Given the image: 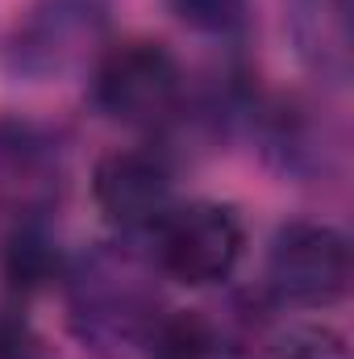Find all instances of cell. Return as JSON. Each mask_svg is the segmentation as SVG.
Listing matches in <instances>:
<instances>
[{
	"label": "cell",
	"mask_w": 354,
	"mask_h": 359,
	"mask_svg": "<svg viewBox=\"0 0 354 359\" xmlns=\"http://www.w3.org/2000/svg\"><path fill=\"white\" fill-rule=\"evenodd\" d=\"M146 347H150V359H204L213 343H208V330L200 318L176 313V318L155 322Z\"/></svg>",
	"instance_id": "9"
},
{
	"label": "cell",
	"mask_w": 354,
	"mask_h": 359,
	"mask_svg": "<svg viewBox=\"0 0 354 359\" xmlns=\"http://www.w3.org/2000/svg\"><path fill=\"white\" fill-rule=\"evenodd\" d=\"M146 292L113 264H92L71 284V326L88 347H134L155 330Z\"/></svg>",
	"instance_id": "5"
},
{
	"label": "cell",
	"mask_w": 354,
	"mask_h": 359,
	"mask_svg": "<svg viewBox=\"0 0 354 359\" xmlns=\"http://www.w3.org/2000/svg\"><path fill=\"white\" fill-rule=\"evenodd\" d=\"M242 247H246V230H242L238 213L229 205H213V201L171 209L155 226L159 268L192 288L229 280L242 259Z\"/></svg>",
	"instance_id": "4"
},
{
	"label": "cell",
	"mask_w": 354,
	"mask_h": 359,
	"mask_svg": "<svg viewBox=\"0 0 354 359\" xmlns=\"http://www.w3.org/2000/svg\"><path fill=\"white\" fill-rule=\"evenodd\" d=\"M267 288L300 309H330L351 292V238L330 222H288L267 251Z\"/></svg>",
	"instance_id": "2"
},
{
	"label": "cell",
	"mask_w": 354,
	"mask_h": 359,
	"mask_svg": "<svg viewBox=\"0 0 354 359\" xmlns=\"http://www.w3.org/2000/svg\"><path fill=\"white\" fill-rule=\"evenodd\" d=\"M179 63L163 42H121L96 59L92 104L121 126H155L179 104Z\"/></svg>",
	"instance_id": "3"
},
{
	"label": "cell",
	"mask_w": 354,
	"mask_h": 359,
	"mask_svg": "<svg viewBox=\"0 0 354 359\" xmlns=\"http://www.w3.org/2000/svg\"><path fill=\"white\" fill-rule=\"evenodd\" d=\"M59 271H63L59 243L50 238V230L38 217L21 222L8 234V243H4V280H8L13 292H21V297L42 292V288H50L59 280Z\"/></svg>",
	"instance_id": "8"
},
{
	"label": "cell",
	"mask_w": 354,
	"mask_h": 359,
	"mask_svg": "<svg viewBox=\"0 0 354 359\" xmlns=\"http://www.w3.org/2000/svg\"><path fill=\"white\" fill-rule=\"evenodd\" d=\"M167 8L176 13L179 25L196 29V34H234L246 25V13H250V0H167Z\"/></svg>",
	"instance_id": "10"
},
{
	"label": "cell",
	"mask_w": 354,
	"mask_h": 359,
	"mask_svg": "<svg viewBox=\"0 0 354 359\" xmlns=\"http://www.w3.org/2000/svg\"><path fill=\"white\" fill-rule=\"evenodd\" d=\"M92 201L117 230H155L171 213V172L150 151H108L92 168Z\"/></svg>",
	"instance_id": "6"
},
{
	"label": "cell",
	"mask_w": 354,
	"mask_h": 359,
	"mask_svg": "<svg viewBox=\"0 0 354 359\" xmlns=\"http://www.w3.org/2000/svg\"><path fill=\"white\" fill-rule=\"evenodd\" d=\"M113 21V0H29L13 21L0 63L13 80H63L100 50Z\"/></svg>",
	"instance_id": "1"
},
{
	"label": "cell",
	"mask_w": 354,
	"mask_h": 359,
	"mask_svg": "<svg viewBox=\"0 0 354 359\" xmlns=\"http://www.w3.org/2000/svg\"><path fill=\"white\" fill-rule=\"evenodd\" d=\"M354 0H288V34L296 42L300 63L342 88L354 63Z\"/></svg>",
	"instance_id": "7"
}]
</instances>
